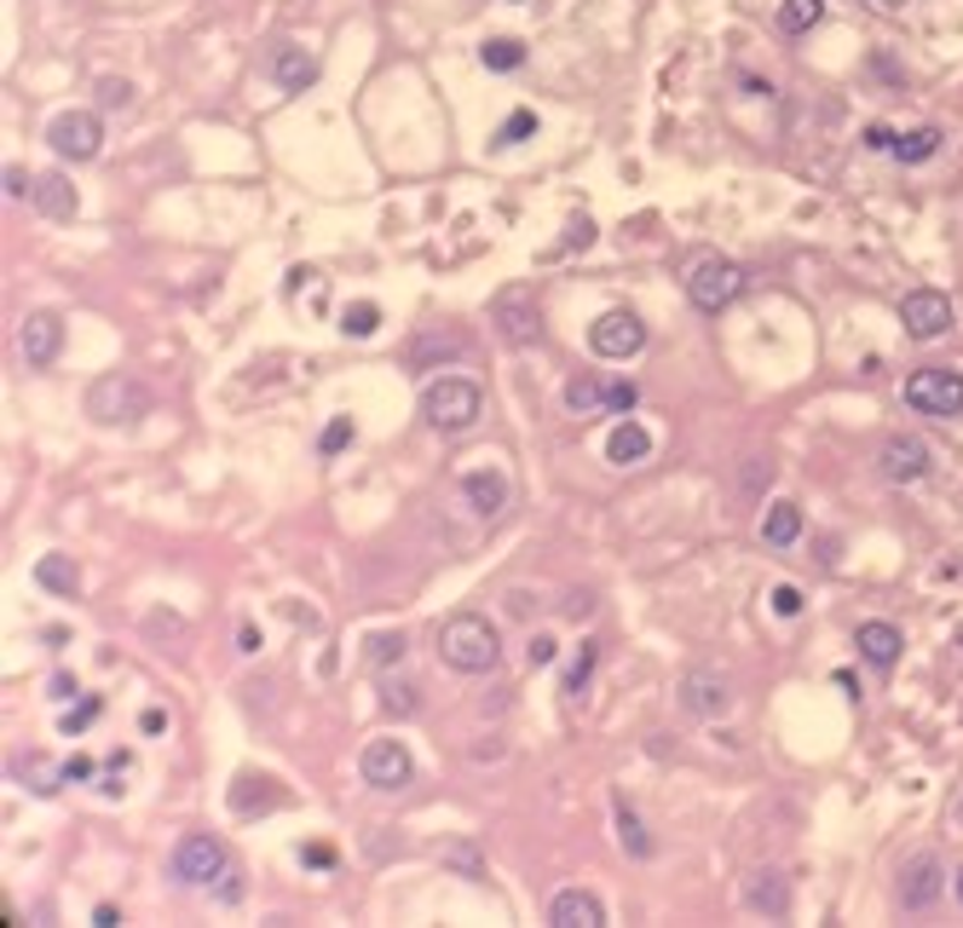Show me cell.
Masks as SVG:
<instances>
[{
  "label": "cell",
  "mask_w": 963,
  "mask_h": 928,
  "mask_svg": "<svg viewBox=\"0 0 963 928\" xmlns=\"http://www.w3.org/2000/svg\"><path fill=\"white\" fill-rule=\"evenodd\" d=\"M438 658H445L456 675H485V670H496V658H503V640H496L491 617L456 612L445 629H438Z\"/></svg>",
  "instance_id": "cell-1"
},
{
  "label": "cell",
  "mask_w": 963,
  "mask_h": 928,
  "mask_svg": "<svg viewBox=\"0 0 963 928\" xmlns=\"http://www.w3.org/2000/svg\"><path fill=\"white\" fill-rule=\"evenodd\" d=\"M479 410H485V393H479L473 381H461V375H445V381H433V387L421 393V415H428V427H438V433L473 427Z\"/></svg>",
  "instance_id": "cell-2"
},
{
  "label": "cell",
  "mask_w": 963,
  "mask_h": 928,
  "mask_svg": "<svg viewBox=\"0 0 963 928\" xmlns=\"http://www.w3.org/2000/svg\"><path fill=\"white\" fill-rule=\"evenodd\" d=\"M681 282H687V300L698 312H721L745 294V266H733V260H721V254H698Z\"/></svg>",
  "instance_id": "cell-3"
},
{
  "label": "cell",
  "mask_w": 963,
  "mask_h": 928,
  "mask_svg": "<svg viewBox=\"0 0 963 928\" xmlns=\"http://www.w3.org/2000/svg\"><path fill=\"white\" fill-rule=\"evenodd\" d=\"M87 415L98 427H133L139 415H151V393L133 375H105L87 387Z\"/></svg>",
  "instance_id": "cell-4"
},
{
  "label": "cell",
  "mask_w": 963,
  "mask_h": 928,
  "mask_svg": "<svg viewBox=\"0 0 963 928\" xmlns=\"http://www.w3.org/2000/svg\"><path fill=\"white\" fill-rule=\"evenodd\" d=\"M906 403L917 415L952 421V415H963V375L958 370H912L906 375Z\"/></svg>",
  "instance_id": "cell-5"
},
{
  "label": "cell",
  "mask_w": 963,
  "mask_h": 928,
  "mask_svg": "<svg viewBox=\"0 0 963 928\" xmlns=\"http://www.w3.org/2000/svg\"><path fill=\"white\" fill-rule=\"evenodd\" d=\"M226 865H231V854L214 836H203V831H191V836L173 842V877L185 882V888H214L219 877H226Z\"/></svg>",
  "instance_id": "cell-6"
},
{
  "label": "cell",
  "mask_w": 963,
  "mask_h": 928,
  "mask_svg": "<svg viewBox=\"0 0 963 928\" xmlns=\"http://www.w3.org/2000/svg\"><path fill=\"white\" fill-rule=\"evenodd\" d=\"M47 145L64 161H93L98 150H105V128H98L93 110H64V116H52Z\"/></svg>",
  "instance_id": "cell-7"
},
{
  "label": "cell",
  "mask_w": 963,
  "mask_h": 928,
  "mask_svg": "<svg viewBox=\"0 0 963 928\" xmlns=\"http://www.w3.org/2000/svg\"><path fill=\"white\" fill-rule=\"evenodd\" d=\"M358 773H364V784H375V791H405L416 779V761L398 738H370L364 756H358Z\"/></svg>",
  "instance_id": "cell-8"
},
{
  "label": "cell",
  "mask_w": 963,
  "mask_h": 928,
  "mask_svg": "<svg viewBox=\"0 0 963 928\" xmlns=\"http://www.w3.org/2000/svg\"><path fill=\"white\" fill-rule=\"evenodd\" d=\"M900 323H906V335L912 340H935V335H952V300L940 294V289H912L906 300H900Z\"/></svg>",
  "instance_id": "cell-9"
},
{
  "label": "cell",
  "mask_w": 963,
  "mask_h": 928,
  "mask_svg": "<svg viewBox=\"0 0 963 928\" xmlns=\"http://www.w3.org/2000/svg\"><path fill=\"white\" fill-rule=\"evenodd\" d=\"M589 347L600 358H635L640 347H647V323H640L635 312H600L589 323Z\"/></svg>",
  "instance_id": "cell-10"
},
{
  "label": "cell",
  "mask_w": 963,
  "mask_h": 928,
  "mask_svg": "<svg viewBox=\"0 0 963 928\" xmlns=\"http://www.w3.org/2000/svg\"><path fill=\"white\" fill-rule=\"evenodd\" d=\"M681 710L687 715H727L733 710V680L721 675V670H687V680H681Z\"/></svg>",
  "instance_id": "cell-11"
},
{
  "label": "cell",
  "mask_w": 963,
  "mask_h": 928,
  "mask_svg": "<svg viewBox=\"0 0 963 928\" xmlns=\"http://www.w3.org/2000/svg\"><path fill=\"white\" fill-rule=\"evenodd\" d=\"M940 888H947V877H940V859H935V854H917V859H906V871H900L894 894H900V905H906V912H935Z\"/></svg>",
  "instance_id": "cell-12"
},
{
  "label": "cell",
  "mask_w": 963,
  "mask_h": 928,
  "mask_svg": "<svg viewBox=\"0 0 963 928\" xmlns=\"http://www.w3.org/2000/svg\"><path fill=\"white\" fill-rule=\"evenodd\" d=\"M496 323H503V335L514 347H537V340H543V317H537L531 294H519V289L496 294Z\"/></svg>",
  "instance_id": "cell-13"
},
{
  "label": "cell",
  "mask_w": 963,
  "mask_h": 928,
  "mask_svg": "<svg viewBox=\"0 0 963 928\" xmlns=\"http://www.w3.org/2000/svg\"><path fill=\"white\" fill-rule=\"evenodd\" d=\"M58 347H64V323L52 312H35L24 329H17V352H24V363H35V370H47L58 358Z\"/></svg>",
  "instance_id": "cell-14"
},
{
  "label": "cell",
  "mask_w": 963,
  "mask_h": 928,
  "mask_svg": "<svg viewBox=\"0 0 963 928\" xmlns=\"http://www.w3.org/2000/svg\"><path fill=\"white\" fill-rule=\"evenodd\" d=\"M854 646H859V658H866L871 670H882V675H889L894 663H900V652H906V640H900V629H894V623H882V617L859 623V629H854Z\"/></svg>",
  "instance_id": "cell-15"
},
{
  "label": "cell",
  "mask_w": 963,
  "mask_h": 928,
  "mask_svg": "<svg viewBox=\"0 0 963 928\" xmlns=\"http://www.w3.org/2000/svg\"><path fill=\"white\" fill-rule=\"evenodd\" d=\"M882 473H889L894 484H912V479H923L929 473V444L923 438H912V433H900V438H889L882 444Z\"/></svg>",
  "instance_id": "cell-16"
},
{
  "label": "cell",
  "mask_w": 963,
  "mask_h": 928,
  "mask_svg": "<svg viewBox=\"0 0 963 928\" xmlns=\"http://www.w3.org/2000/svg\"><path fill=\"white\" fill-rule=\"evenodd\" d=\"M549 923L554 928H600L606 923V905L594 894H583V888H566V894L549 900Z\"/></svg>",
  "instance_id": "cell-17"
},
{
  "label": "cell",
  "mask_w": 963,
  "mask_h": 928,
  "mask_svg": "<svg viewBox=\"0 0 963 928\" xmlns=\"http://www.w3.org/2000/svg\"><path fill=\"white\" fill-rule=\"evenodd\" d=\"M745 905L750 912H761V917H785L791 912V877L785 871H756L750 882H745Z\"/></svg>",
  "instance_id": "cell-18"
},
{
  "label": "cell",
  "mask_w": 963,
  "mask_h": 928,
  "mask_svg": "<svg viewBox=\"0 0 963 928\" xmlns=\"http://www.w3.org/2000/svg\"><path fill=\"white\" fill-rule=\"evenodd\" d=\"M272 81H277L284 93H306L312 81H317V58L300 52V47H277V52H272Z\"/></svg>",
  "instance_id": "cell-19"
},
{
  "label": "cell",
  "mask_w": 963,
  "mask_h": 928,
  "mask_svg": "<svg viewBox=\"0 0 963 928\" xmlns=\"http://www.w3.org/2000/svg\"><path fill=\"white\" fill-rule=\"evenodd\" d=\"M652 456V433L640 427V421H617L612 438H606V461L612 468H635V461Z\"/></svg>",
  "instance_id": "cell-20"
},
{
  "label": "cell",
  "mask_w": 963,
  "mask_h": 928,
  "mask_svg": "<svg viewBox=\"0 0 963 928\" xmlns=\"http://www.w3.org/2000/svg\"><path fill=\"white\" fill-rule=\"evenodd\" d=\"M461 496L473 502V514L496 519V514L508 508V479L503 473H468V479H461Z\"/></svg>",
  "instance_id": "cell-21"
},
{
  "label": "cell",
  "mask_w": 963,
  "mask_h": 928,
  "mask_svg": "<svg viewBox=\"0 0 963 928\" xmlns=\"http://www.w3.org/2000/svg\"><path fill=\"white\" fill-rule=\"evenodd\" d=\"M284 802V791L266 779V773H237V791H231V813H266V807Z\"/></svg>",
  "instance_id": "cell-22"
},
{
  "label": "cell",
  "mask_w": 963,
  "mask_h": 928,
  "mask_svg": "<svg viewBox=\"0 0 963 928\" xmlns=\"http://www.w3.org/2000/svg\"><path fill=\"white\" fill-rule=\"evenodd\" d=\"M35 208H41L47 219H75V185H70L64 173L35 179Z\"/></svg>",
  "instance_id": "cell-23"
},
{
  "label": "cell",
  "mask_w": 963,
  "mask_h": 928,
  "mask_svg": "<svg viewBox=\"0 0 963 928\" xmlns=\"http://www.w3.org/2000/svg\"><path fill=\"white\" fill-rule=\"evenodd\" d=\"M802 525H808V519H802L796 502H773V508L761 514V537H768L773 549H791V542L802 537Z\"/></svg>",
  "instance_id": "cell-24"
},
{
  "label": "cell",
  "mask_w": 963,
  "mask_h": 928,
  "mask_svg": "<svg viewBox=\"0 0 963 928\" xmlns=\"http://www.w3.org/2000/svg\"><path fill=\"white\" fill-rule=\"evenodd\" d=\"M12 773H17V779H29V791H35V796H52V791H58V779H64V767H52V761H41L35 750H24V756H12Z\"/></svg>",
  "instance_id": "cell-25"
},
{
  "label": "cell",
  "mask_w": 963,
  "mask_h": 928,
  "mask_svg": "<svg viewBox=\"0 0 963 928\" xmlns=\"http://www.w3.org/2000/svg\"><path fill=\"white\" fill-rule=\"evenodd\" d=\"M940 145H947V133H940V128H912V133H900V138H894V156L917 168V161H929Z\"/></svg>",
  "instance_id": "cell-26"
},
{
  "label": "cell",
  "mask_w": 963,
  "mask_h": 928,
  "mask_svg": "<svg viewBox=\"0 0 963 928\" xmlns=\"http://www.w3.org/2000/svg\"><path fill=\"white\" fill-rule=\"evenodd\" d=\"M826 17V0H779V29L785 35H808Z\"/></svg>",
  "instance_id": "cell-27"
},
{
  "label": "cell",
  "mask_w": 963,
  "mask_h": 928,
  "mask_svg": "<svg viewBox=\"0 0 963 928\" xmlns=\"http://www.w3.org/2000/svg\"><path fill=\"white\" fill-rule=\"evenodd\" d=\"M35 582H41L47 594H75V565L64 554H41L35 559Z\"/></svg>",
  "instance_id": "cell-28"
},
{
  "label": "cell",
  "mask_w": 963,
  "mask_h": 928,
  "mask_svg": "<svg viewBox=\"0 0 963 928\" xmlns=\"http://www.w3.org/2000/svg\"><path fill=\"white\" fill-rule=\"evenodd\" d=\"M617 836H624V847L635 859H652V836H647V824L635 819V807H624L617 802Z\"/></svg>",
  "instance_id": "cell-29"
},
{
  "label": "cell",
  "mask_w": 963,
  "mask_h": 928,
  "mask_svg": "<svg viewBox=\"0 0 963 928\" xmlns=\"http://www.w3.org/2000/svg\"><path fill=\"white\" fill-rule=\"evenodd\" d=\"M485 70H496V75H508V70H519L526 64V47H519V40H508V35H496V40H485Z\"/></svg>",
  "instance_id": "cell-30"
},
{
  "label": "cell",
  "mask_w": 963,
  "mask_h": 928,
  "mask_svg": "<svg viewBox=\"0 0 963 928\" xmlns=\"http://www.w3.org/2000/svg\"><path fill=\"white\" fill-rule=\"evenodd\" d=\"M375 323H381V312L370 306V300H358V306H347V317H340V329H347L352 340H364V335H375Z\"/></svg>",
  "instance_id": "cell-31"
},
{
  "label": "cell",
  "mask_w": 963,
  "mask_h": 928,
  "mask_svg": "<svg viewBox=\"0 0 963 928\" xmlns=\"http://www.w3.org/2000/svg\"><path fill=\"white\" fill-rule=\"evenodd\" d=\"M381 703H387V715H410L416 710V686L410 680H387L381 686Z\"/></svg>",
  "instance_id": "cell-32"
},
{
  "label": "cell",
  "mask_w": 963,
  "mask_h": 928,
  "mask_svg": "<svg viewBox=\"0 0 963 928\" xmlns=\"http://www.w3.org/2000/svg\"><path fill=\"white\" fill-rule=\"evenodd\" d=\"M531 133H537V116L519 110V116L503 121V133H496V150H508V145H519V138H531Z\"/></svg>",
  "instance_id": "cell-33"
},
{
  "label": "cell",
  "mask_w": 963,
  "mask_h": 928,
  "mask_svg": "<svg viewBox=\"0 0 963 928\" xmlns=\"http://www.w3.org/2000/svg\"><path fill=\"white\" fill-rule=\"evenodd\" d=\"M98 715H105V698H82V703H75V710L64 715V733H70V738H75V733H87Z\"/></svg>",
  "instance_id": "cell-34"
},
{
  "label": "cell",
  "mask_w": 963,
  "mask_h": 928,
  "mask_svg": "<svg viewBox=\"0 0 963 928\" xmlns=\"http://www.w3.org/2000/svg\"><path fill=\"white\" fill-rule=\"evenodd\" d=\"M566 403H571V410H594V403H606V387H594L589 375H577L571 387H566Z\"/></svg>",
  "instance_id": "cell-35"
},
{
  "label": "cell",
  "mask_w": 963,
  "mask_h": 928,
  "mask_svg": "<svg viewBox=\"0 0 963 928\" xmlns=\"http://www.w3.org/2000/svg\"><path fill=\"white\" fill-rule=\"evenodd\" d=\"M0 191H7V202H17V196H35V179H29V168H17V161H7V173H0Z\"/></svg>",
  "instance_id": "cell-36"
},
{
  "label": "cell",
  "mask_w": 963,
  "mask_h": 928,
  "mask_svg": "<svg viewBox=\"0 0 963 928\" xmlns=\"http://www.w3.org/2000/svg\"><path fill=\"white\" fill-rule=\"evenodd\" d=\"M398 658H405V635H375L370 640V663H375V670H381V663H398Z\"/></svg>",
  "instance_id": "cell-37"
},
{
  "label": "cell",
  "mask_w": 963,
  "mask_h": 928,
  "mask_svg": "<svg viewBox=\"0 0 963 928\" xmlns=\"http://www.w3.org/2000/svg\"><path fill=\"white\" fill-rule=\"evenodd\" d=\"M347 444H352V421L340 415V421H329V427H324V438H317V450L335 456V450H347Z\"/></svg>",
  "instance_id": "cell-38"
},
{
  "label": "cell",
  "mask_w": 963,
  "mask_h": 928,
  "mask_svg": "<svg viewBox=\"0 0 963 928\" xmlns=\"http://www.w3.org/2000/svg\"><path fill=\"white\" fill-rule=\"evenodd\" d=\"M98 98H105V105H110V110H122V105H133V87H128V81H122V75H110V81H105V75H98Z\"/></svg>",
  "instance_id": "cell-39"
},
{
  "label": "cell",
  "mask_w": 963,
  "mask_h": 928,
  "mask_svg": "<svg viewBox=\"0 0 963 928\" xmlns=\"http://www.w3.org/2000/svg\"><path fill=\"white\" fill-rule=\"evenodd\" d=\"M802 605H808V600H802L796 582H779V589H773V612L779 617H802Z\"/></svg>",
  "instance_id": "cell-40"
},
{
  "label": "cell",
  "mask_w": 963,
  "mask_h": 928,
  "mask_svg": "<svg viewBox=\"0 0 963 928\" xmlns=\"http://www.w3.org/2000/svg\"><path fill=\"white\" fill-rule=\"evenodd\" d=\"M214 900H226V905L243 900V871H237V865H226V877L214 882Z\"/></svg>",
  "instance_id": "cell-41"
},
{
  "label": "cell",
  "mask_w": 963,
  "mask_h": 928,
  "mask_svg": "<svg viewBox=\"0 0 963 928\" xmlns=\"http://www.w3.org/2000/svg\"><path fill=\"white\" fill-rule=\"evenodd\" d=\"M445 859H450V865H461V871H468V877H479V871H485V859H479V847H461V842H456V847H445Z\"/></svg>",
  "instance_id": "cell-42"
},
{
  "label": "cell",
  "mask_w": 963,
  "mask_h": 928,
  "mask_svg": "<svg viewBox=\"0 0 963 928\" xmlns=\"http://www.w3.org/2000/svg\"><path fill=\"white\" fill-rule=\"evenodd\" d=\"M589 670H594V646H583V652H577V663H571V675H566V692H583V680H589Z\"/></svg>",
  "instance_id": "cell-43"
},
{
  "label": "cell",
  "mask_w": 963,
  "mask_h": 928,
  "mask_svg": "<svg viewBox=\"0 0 963 928\" xmlns=\"http://www.w3.org/2000/svg\"><path fill=\"white\" fill-rule=\"evenodd\" d=\"M629 403H635V387H624V381L606 387V410H629Z\"/></svg>",
  "instance_id": "cell-44"
},
{
  "label": "cell",
  "mask_w": 963,
  "mask_h": 928,
  "mask_svg": "<svg viewBox=\"0 0 963 928\" xmlns=\"http://www.w3.org/2000/svg\"><path fill=\"white\" fill-rule=\"evenodd\" d=\"M566 242H571V249H589V242H594V226H589V219H571V237H566Z\"/></svg>",
  "instance_id": "cell-45"
},
{
  "label": "cell",
  "mask_w": 963,
  "mask_h": 928,
  "mask_svg": "<svg viewBox=\"0 0 963 928\" xmlns=\"http://www.w3.org/2000/svg\"><path fill=\"white\" fill-rule=\"evenodd\" d=\"M894 138H900V133H889V128H866V145H871V150H894Z\"/></svg>",
  "instance_id": "cell-46"
},
{
  "label": "cell",
  "mask_w": 963,
  "mask_h": 928,
  "mask_svg": "<svg viewBox=\"0 0 963 928\" xmlns=\"http://www.w3.org/2000/svg\"><path fill=\"white\" fill-rule=\"evenodd\" d=\"M139 726H145V733H168V715L162 710H145V715H139Z\"/></svg>",
  "instance_id": "cell-47"
},
{
  "label": "cell",
  "mask_w": 963,
  "mask_h": 928,
  "mask_svg": "<svg viewBox=\"0 0 963 928\" xmlns=\"http://www.w3.org/2000/svg\"><path fill=\"white\" fill-rule=\"evenodd\" d=\"M87 773H93L87 756H70V761H64V779H87Z\"/></svg>",
  "instance_id": "cell-48"
},
{
  "label": "cell",
  "mask_w": 963,
  "mask_h": 928,
  "mask_svg": "<svg viewBox=\"0 0 963 928\" xmlns=\"http://www.w3.org/2000/svg\"><path fill=\"white\" fill-rule=\"evenodd\" d=\"M531 658H537V663H549V658H554V640H549V635H537V640H531Z\"/></svg>",
  "instance_id": "cell-49"
},
{
  "label": "cell",
  "mask_w": 963,
  "mask_h": 928,
  "mask_svg": "<svg viewBox=\"0 0 963 928\" xmlns=\"http://www.w3.org/2000/svg\"><path fill=\"white\" fill-rule=\"evenodd\" d=\"M52 698H58V703L75 698V680H70V675H52Z\"/></svg>",
  "instance_id": "cell-50"
},
{
  "label": "cell",
  "mask_w": 963,
  "mask_h": 928,
  "mask_svg": "<svg viewBox=\"0 0 963 928\" xmlns=\"http://www.w3.org/2000/svg\"><path fill=\"white\" fill-rule=\"evenodd\" d=\"M93 923H98V928H116V923H122V912H116V905H98Z\"/></svg>",
  "instance_id": "cell-51"
},
{
  "label": "cell",
  "mask_w": 963,
  "mask_h": 928,
  "mask_svg": "<svg viewBox=\"0 0 963 928\" xmlns=\"http://www.w3.org/2000/svg\"><path fill=\"white\" fill-rule=\"evenodd\" d=\"M831 680H836V692H848V698H859V680H854V675H848V670H836V675H831Z\"/></svg>",
  "instance_id": "cell-52"
},
{
  "label": "cell",
  "mask_w": 963,
  "mask_h": 928,
  "mask_svg": "<svg viewBox=\"0 0 963 928\" xmlns=\"http://www.w3.org/2000/svg\"><path fill=\"white\" fill-rule=\"evenodd\" d=\"M237 646H243V652H254V646H260V629H254V623H243V629H237Z\"/></svg>",
  "instance_id": "cell-53"
},
{
  "label": "cell",
  "mask_w": 963,
  "mask_h": 928,
  "mask_svg": "<svg viewBox=\"0 0 963 928\" xmlns=\"http://www.w3.org/2000/svg\"><path fill=\"white\" fill-rule=\"evenodd\" d=\"M329 859H335V854H329L324 842H312V847H306V865H329Z\"/></svg>",
  "instance_id": "cell-54"
},
{
  "label": "cell",
  "mask_w": 963,
  "mask_h": 928,
  "mask_svg": "<svg viewBox=\"0 0 963 928\" xmlns=\"http://www.w3.org/2000/svg\"><path fill=\"white\" fill-rule=\"evenodd\" d=\"M871 7H882V12H900V7H906V0H871Z\"/></svg>",
  "instance_id": "cell-55"
},
{
  "label": "cell",
  "mask_w": 963,
  "mask_h": 928,
  "mask_svg": "<svg viewBox=\"0 0 963 928\" xmlns=\"http://www.w3.org/2000/svg\"><path fill=\"white\" fill-rule=\"evenodd\" d=\"M958 900H963V871H958Z\"/></svg>",
  "instance_id": "cell-56"
},
{
  "label": "cell",
  "mask_w": 963,
  "mask_h": 928,
  "mask_svg": "<svg viewBox=\"0 0 963 928\" xmlns=\"http://www.w3.org/2000/svg\"><path fill=\"white\" fill-rule=\"evenodd\" d=\"M958 819H963V802H958Z\"/></svg>",
  "instance_id": "cell-57"
}]
</instances>
